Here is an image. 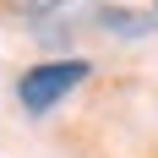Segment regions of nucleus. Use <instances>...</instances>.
I'll return each instance as SVG.
<instances>
[{"label":"nucleus","mask_w":158,"mask_h":158,"mask_svg":"<svg viewBox=\"0 0 158 158\" xmlns=\"http://www.w3.org/2000/svg\"><path fill=\"white\" fill-rule=\"evenodd\" d=\"M87 77V65L82 60H55V65H33L27 77H22V109H33V114H44V109H55L77 82Z\"/></svg>","instance_id":"nucleus-1"},{"label":"nucleus","mask_w":158,"mask_h":158,"mask_svg":"<svg viewBox=\"0 0 158 158\" xmlns=\"http://www.w3.org/2000/svg\"><path fill=\"white\" fill-rule=\"evenodd\" d=\"M16 11H27V16H44V11H60L65 0H11Z\"/></svg>","instance_id":"nucleus-2"}]
</instances>
